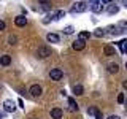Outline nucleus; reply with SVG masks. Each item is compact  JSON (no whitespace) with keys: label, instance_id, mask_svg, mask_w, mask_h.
<instances>
[{"label":"nucleus","instance_id":"nucleus-14","mask_svg":"<svg viewBox=\"0 0 127 119\" xmlns=\"http://www.w3.org/2000/svg\"><path fill=\"white\" fill-rule=\"evenodd\" d=\"M118 46H119V49H121V53L122 54H127V40H121V41H118Z\"/></svg>","mask_w":127,"mask_h":119},{"label":"nucleus","instance_id":"nucleus-31","mask_svg":"<svg viewBox=\"0 0 127 119\" xmlns=\"http://www.w3.org/2000/svg\"><path fill=\"white\" fill-rule=\"evenodd\" d=\"M113 0H102V3H111Z\"/></svg>","mask_w":127,"mask_h":119},{"label":"nucleus","instance_id":"nucleus-22","mask_svg":"<svg viewBox=\"0 0 127 119\" xmlns=\"http://www.w3.org/2000/svg\"><path fill=\"white\" fill-rule=\"evenodd\" d=\"M73 32H75L73 26H67V27H64V33H65V35H71Z\"/></svg>","mask_w":127,"mask_h":119},{"label":"nucleus","instance_id":"nucleus-13","mask_svg":"<svg viewBox=\"0 0 127 119\" xmlns=\"http://www.w3.org/2000/svg\"><path fill=\"white\" fill-rule=\"evenodd\" d=\"M67 103H68V106H70L71 111H78V103L75 102L73 97H67Z\"/></svg>","mask_w":127,"mask_h":119},{"label":"nucleus","instance_id":"nucleus-15","mask_svg":"<svg viewBox=\"0 0 127 119\" xmlns=\"http://www.w3.org/2000/svg\"><path fill=\"white\" fill-rule=\"evenodd\" d=\"M73 94L75 95H83L84 94V87H83L81 84H75L73 86Z\"/></svg>","mask_w":127,"mask_h":119},{"label":"nucleus","instance_id":"nucleus-33","mask_svg":"<svg viewBox=\"0 0 127 119\" xmlns=\"http://www.w3.org/2000/svg\"><path fill=\"white\" fill-rule=\"evenodd\" d=\"M0 119H3V113H2V111H0Z\"/></svg>","mask_w":127,"mask_h":119},{"label":"nucleus","instance_id":"nucleus-28","mask_svg":"<svg viewBox=\"0 0 127 119\" xmlns=\"http://www.w3.org/2000/svg\"><path fill=\"white\" fill-rule=\"evenodd\" d=\"M119 27H127V22L126 21H121V22H119Z\"/></svg>","mask_w":127,"mask_h":119},{"label":"nucleus","instance_id":"nucleus-20","mask_svg":"<svg viewBox=\"0 0 127 119\" xmlns=\"http://www.w3.org/2000/svg\"><path fill=\"white\" fill-rule=\"evenodd\" d=\"M98 113H100V111L97 110V106H89V108H87V114H91V116H97Z\"/></svg>","mask_w":127,"mask_h":119},{"label":"nucleus","instance_id":"nucleus-32","mask_svg":"<svg viewBox=\"0 0 127 119\" xmlns=\"http://www.w3.org/2000/svg\"><path fill=\"white\" fill-rule=\"evenodd\" d=\"M95 119H102V113H98L97 116H95Z\"/></svg>","mask_w":127,"mask_h":119},{"label":"nucleus","instance_id":"nucleus-4","mask_svg":"<svg viewBox=\"0 0 127 119\" xmlns=\"http://www.w3.org/2000/svg\"><path fill=\"white\" fill-rule=\"evenodd\" d=\"M86 2H76L71 6V13H84L86 11Z\"/></svg>","mask_w":127,"mask_h":119},{"label":"nucleus","instance_id":"nucleus-12","mask_svg":"<svg viewBox=\"0 0 127 119\" xmlns=\"http://www.w3.org/2000/svg\"><path fill=\"white\" fill-rule=\"evenodd\" d=\"M103 54L110 57V56H114V54H116V49H114V48L111 46V45H106L105 48H103Z\"/></svg>","mask_w":127,"mask_h":119},{"label":"nucleus","instance_id":"nucleus-3","mask_svg":"<svg viewBox=\"0 0 127 119\" xmlns=\"http://www.w3.org/2000/svg\"><path fill=\"white\" fill-rule=\"evenodd\" d=\"M29 94L32 95V97H40V95L43 94V87L40 84H32L30 89H29Z\"/></svg>","mask_w":127,"mask_h":119},{"label":"nucleus","instance_id":"nucleus-29","mask_svg":"<svg viewBox=\"0 0 127 119\" xmlns=\"http://www.w3.org/2000/svg\"><path fill=\"white\" fill-rule=\"evenodd\" d=\"M18 105H19V106H21V108H24V102L21 100V98H19V100H18Z\"/></svg>","mask_w":127,"mask_h":119},{"label":"nucleus","instance_id":"nucleus-10","mask_svg":"<svg viewBox=\"0 0 127 119\" xmlns=\"http://www.w3.org/2000/svg\"><path fill=\"white\" fill-rule=\"evenodd\" d=\"M49 116L53 119H62V110L61 108H53L49 111Z\"/></svg>","mask_w":127,"mask_h":119},{"label":"nucleus","instance_id":"nucleus-24","mask_svg":"<svg viewBox=\"0 0 127 119\" xmlns=\"http://www.w3.org/2000/svg\"><path fill=\"white\" fill-rule=\"evenodd\" d=\"M6 29V22L5 21H2V19H0V32H3Z\"/></svg>","mask_w":127,"mask_h":119},{"label":"nucleus","instance_id":"nucleus-1","mask_svg":"<svg viewBox=\"0 0 127 119\" xmlns=\"http://www.w3.org/2000/svg\"><path fill=\"white\" fill-rule=\"evenodd\" d=\"M51 54H53V49H51L49 46H46V45H41L37 49V56H38L40 59H48Z\"/></svg>","mask_w":127,"mask_h":119},{"label":"nucleus","instance_id":"nucleus-18","mask_svg":"<svg viewBox=\"0 0 127 119\" xmlns=\"http://www.w3.org/2000/svg\"><path fill=\"white\" fill-rule=\"evenodd\" d=\"M64 16H65V11H64V10H59V11H56V13L51 16V18L56 19V21H59V19H62Z\"/></svg>","mask_w":127,"mask_h":119},{"label":"nucleus","instance_id":"nucleus-19","mask_svg":"<svg viewBox=\"0 0 127 119\" xmlns=\"http://www.w3.org/2000/svg\"><path fill=\"white\" fill-rule=\"evenodd\" d=\"M94 37H97V38H102V37H105V29H95L94 30Z\"/></svg>","mask_w":127,"mask_h":119},{"label":"nucleus","instance_id":"nucleus-34","mask_svg":"<svg viewBox=\"0 0 127 119\" xmlns=\"http://www.w3.org/2000/svg\"><path fill=\"white\" fill-rule=\"evenodd\" d=\"M126 68H127V62H126Z\"/></svg>","mask_w":127,"mask_h":119},{"label":"nucleus","instance_id":"nucleus-5","mask_svg":"<svg viewBox=\"0 0 127 119\" xmlns=\"http://www.w3.org/2000/svg\"><path fill=\"white\" fill-rule=\"evenodd\" d=\"M86 46V40H81V38H76L73 43H71V48H73L75 51H83Z\"/></svg>","mask_w":127,"mask_h":119},{"label":"nucleus","instance_id":"nucleus-23","mask_svg":"<svg viewBox=\"0 0 127 119\" xmlns=\"http://www.w3.org/2000/svg\"><path fill=\"white\" fill-rule=\"evenodd\" d=\"M8 43H10L11 46L16 45V43H18V37H16V35H10V37H8Z\"/></svg>","mask_w":127,"mask_h":119},{"label":"nucleus","instance_id":"nucleus-21","mask_svg":"<svg viewBox=\"0 0 127 119\" xmlns=\"http://www.w3.org/2000/svg\"><path fill=\"white\" fill-rule=\"evenodd\" d=\"M91 32H86V30H83V32H79V35H78V38H81V40H87V38H91Z\"/></svg>","mask_w":127,"mask_h":119},{"label":"nucleus","instance_id":"nucleus-2","mask_svg":"<svg viewBox=\"0 0 127 119\" xmlns=\"http://www.w3.org/2000/svg\"><path fill=\"white\" fill-rule=\"evenodd\" d=\"M49 78L53 79V81H61L64 78V71L61 68H51L49 70Z\"/></svg>","mask_w":127,"mask_h":119},{"label":"nucleus","instance_id":"nucleus-27","mask_svg":"<svg viewBox=\"0 0 127 119\" xmlns=\"http://www.w3.org/2000/svg\"><path fill=\"white\" fill-rule=\"evenodd\" d=\"M106 119H121V118H119V116H116V114H111V116H108Z\"/></svg>","mask_w":127,"mask_h":119},{"label":"nucleus","instance_id":"nucleus-9","mask_svg":"<svg viewBox=\"0 0 127 119\" xmlns=\"http://www.w3.org/2000/svg\"><path fill=\"white\" fill-rule=\"evenodd\" d=\"M46 40L49 43H59V41H61V37H59L57 33H54V32H49V33L46 35Z\"/></svg>","mask_w":127,"mask_h":119},{"label":"nucleus","instance_id":"nucleus-6","mask_svg":"<svg viewBox=\"0 0 127 119\" xmlns=\"http://www.w3.org/2000/svg\"><path fill=\"white\" fill-rule=\"evenodd\" d=\"M3 110H5L6 113H14L16 111V103L13 100H5L3 102Z\"/></svg>","mask_w":127,"mask_h":119},{"label":"nucleus","instance_id":"nucleus-35","mask_svg":"<svg viewBox=\"0 0 127 119\" xmlns=\"http://www.w3.org/2000/svg\"><path fill=\"white\" fill-rule=\"evenodd\" d=\"M126 105H127V102H126Z\"/></svg>","mask_w":127,"mask_h":119},{"label":"nucleus","instance_id":"nucleus-7","mask_svg":"<svg viewBox=\"0 0 127 119\" xmlns=\"http://www.w3.org/2000/svg\"><path fill=\"white\" fill-rule=\"evenodd\" d=\"M14 26L26 27L27 26V18H26V16H16V18H14Z\"/></svg>","mask_w":127,"mask_h":119},{"label":"nucleus","instance_id":"nucleus-25","mask_svg":"<svg viewBox=\"0 0 127 119\" xmlns=\"http://www.w3.org/2000/svg\"><path fill=\"white\" fill-rule=\"evenodd\" d=\"M118 102L119 103H124V94H118Z\"/></svg>","mask_w":127,"mask_h":119},{"label":"nucleus","instance_id":"nucleus-17","mask_svg":"<svg viewBox=\"0 0 127 119\" xmlns=\"http://www.w3.org/2000/svg\"><path fill=\"white\" fill-rule=\"evenodd\" d=\"M118 71H119V65H118V63H110V65H108V73L114 75V73H118Z\"/></svg>","mask_w":127,"mask_h":119},{"label":"nucleus","instance_id":"nucleus-11","mask_svg":"<svg viewBox=\"0 0 127 119\" xmlns=\"http://www.w3.org/2000/svg\"><path fill=\"white\" fill-rule=\"evenodd\" d=\"M10 63H11V56H8V54L0 56V65L2 67H8Z\"/></svg>","mask_w":127,"mask_h":119},{"label":"nucleus","instance_id":"nucleus-30","mask_svg":"<svg viewBox=\"0 0 127 119\" xmlns=\"http://www.w3.org/2000/svg\"><path fill=\"white\" fill-rule=\"evenodd\" d=\"M122 87H124V89H127V79H124V81H122Z\"/></svg>","mask_w":127,"mask_h":119},{"label":"nucleus","instance_id":"nucleus-16","mask_svg":"<svg viewBox=\"0 0 127 119\" xmlns=\"http://www.w3.org/2000/svg\"><path fill=\"white\" fill-rule=\"evenodd\" d=\"M106 13H108V14H116V13H119V6L118 5H108V8H106Z\"/></svg>","mask_w":127,"mask_h":119},{"label":"nucleus","instance_id":"nucleus-26","mask_svg":"<svg viewBox=\"0 0 127 119\" xmlns=\"http://www.w3.org/2000/svg\"><path fill=\"white\" fill-rule=\"evenodd\" d=\"M38 2L41 3V5H51V3H49V0H38Z\"/></svg>","mask_w":127,"mask_h":119},{"label":"nucleus","instance_id":"nucleus-8","mask_svg":"<svg viewBox=\"0 0 127 119\" xmlns=\"http://www.w3.org/2000/svg\"><path fill=\"white\" fill-rule=\"evenodd\" d=\"M91 8H92V13H102V11H103V3L98 2V0H94Z\"/></svg>","mask_w":127,"mask_h":119},{"label":"nucleus","instance_id":"nucleus-36","mask_svg":"<svg viewBox=\"0 0 127 119\" xmlns=\"http://www.w3.org/2000/svg\"><path fill=\"white\" fill-rule=\"evenodd\" d=\"M92 2H94V0H92Z\"/></svg>","mask_w":127,"mask_h":119}]
</instances>
